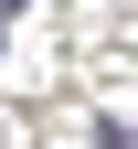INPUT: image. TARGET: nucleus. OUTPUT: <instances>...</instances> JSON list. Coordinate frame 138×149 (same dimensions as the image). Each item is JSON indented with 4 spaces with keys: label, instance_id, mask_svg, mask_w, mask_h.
Returning <instances> with one entry per match:
<instances>
[{
    "label": "nucleus",
    "instance_id": "f257e3e1",
    "mask_svg": "<svg viewBox=\"0 0 138 149\" xmlns=\"http://www.w3.org/2000/svg\"><path fill=\"white\" fill-rule=\"evenodd\" d=\"M11 11H32V0H0V22H11Z\"/></svg>",
    "mask_w": 138,
    "mask_h": 149
}]
</instances>
